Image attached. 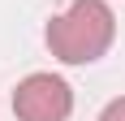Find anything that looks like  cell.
Listing matches in <instances>:
<instances>
[{"instance_id":"obj_3","label":"cell","mask_w":125,"mask_h":121,"mask_svg":"<svg viewBox=\"0 0 125 121\" xmlns=\"http://www.w3.org/2000/svg\"><path fill=\"white\" fill-rule=\"evenodd\" d=\"M99 121H125V95H121V99H112V104L99 112Z\"/></svg>"},{"instance_id":"obj_1","label":"cell","mask_w":125,"mask_h":121,"mask_svg":"<svg viewBox=\"0 0 125 121\" xmlns=\"http://www.w3.org/2000/svg\"><path fill=\"white\" fill-rule=\"evenodd\" d=\"M116 17L108 0H73L61 17L48 22V48L65 65H91L112 48Z\"/></svg>"},{"instance_id":"obj_2","label":"cell","mask_w":125,"mask_h":121,"mask_svg":"<svg viewBox=\"0 0 125 121\" xmlns=\"http://www.w3.org/2000/svg\"><path fill=\"white\" fill-rule=\"evenodd\" d=\"M13 112H17V121H69L73 91L56 73H30L13 91Z\"/></svg>"}]
</instances>
